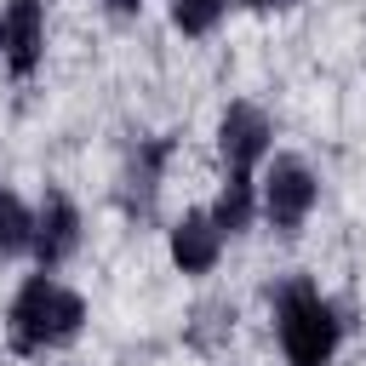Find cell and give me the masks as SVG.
I'll use <instances>...</instances> for the list:
<instances>
[{
  "label": "cell",
  "mask_w": 366,
  "mask_h": 366,
  "mask_svg": "<svg viewBox=\"0 0 366 366\" xmlns=\"http://www.w3.org/2000/svg\"><path fill=\"white\" fill-rule=\"evenodd\" d=\"M315 206H320V177H315V166H309L303 154H292V149H274V154L263 160V172H257V223L274 229L280 240H297V234L309 229Z\"/></svg>",
  "instance_id": "3957f363"
},
{
  "label": "cell",
  "mask_w": 366,
  "mask_h": 366,
  "mask_svg": "<svg viewBox=\"0 0 366 366\" xmlns=\"http://www.w3.org/2000/svg\"><path fill=\"white\" fill-rule=\"evenodd\" d=\"M234 0H166V23L183 34V40H212L223 29Z\"/></svg>",
  "instance_id": "30bf717a"
},
{
  "label": "cell",
  "mask_w": 366,
  "mask_h": 366,
  "mask_svg": "<svg viewBox=\"0 0 366 366\" xmlns=\"http://www.w3.org/2000/svg\"><path fill=\"white\" fill-rule=\"evenodd\" d=\"M212 149H217V166L234 172V177H257L263 160L274 154V114L252 97H229L217 109V126H212Z\"/></svg>",
  "instance_id": "277c9868"
},
{
  "label": "cell",
  "mask_w": 366,
  "mask_h": 366,
  "mask_svg": "<svg viewBox=\"0 0 366 366\" xmlns=\"http://www.w3.org/2000/svg\"><path fill=\"white\" fill-rule=\"evenodd\" d=\"M92 326V303L80 286H69L63 274H23L6 315H0V332H6V355L17 360H51V355H69Z\"/></svg>",
  "instance_id": "6da1fadb"
},
{
  "label": "cell",
  "mask_w": 366,
  "mask_h": 366,
  "mask_svg": "<svg viewBox=\"0 0 366 366\" xmlns=\"http://www.w3.org/2000/svg\"><path fill=\"white\" fill-rule=\"evenodd\" d=\"M269 320H274V343L286 366H337L349 320L337 309L332 292H320L315 274H286L269 292Z\"/></svg>",
  "instance_id": "7a4b0ae2"
},
{
  "label": "cell",
  "mask_w": 366,
  "mask_h": 366,
  "mask_svg": "<svg viewBox=\"0 0 366 366\" xmlns=\"http://www.w3.org/2000/svg\"><path fill=\"white\" fill-rule=\"evenodd\" d=\"M97 6H103L114 23H137V17L149 11V0H97Z\"/></svg>",
  "instance_id": "8fae6325"
},
{
  "label": "cell",
  "mask_w": 366,
  "mask_h": 366,
  "mask_svg": "<svg viewBox=\"0 0 366 366\" xmlns=\"http://www.w3.org/2000/svg\"><path fill=\"white\" fill-rule=\"evenodd\" d=\"M206 212H212V223L234 240V234H252L257 229V177H234V172H223V183H217V194L206 200Z\"/></svg>",
  "instance_id": "ba28073f"
},
{
  "label": "cell",
  "mask_w": 366,
  "mask_h": 366,
  "mask_svg": "<svg viewBox=\"0 0 366 366\" xmlns=\"http://www.w3.org/2000/svg\"><path fill=\"white\" fill-rule=\"evenodd\" d=\"M46 40H51L46 0H0V69H6L17 86L40 74Z\"/></svg>",
  "instance_id": "8992f818"
},
{
  "label": "cell",
  "mask_w": 366,
  "mask_h": 366,
  "mask_svg": "<svg viewBox=\"0 0 366 366\" xmlns=\"http://www.w3.org/2000/svg\"><path fill=\"white\" fill-rule=\"evenodd\" d=\"M234 6H246V11H257V17H280V11H292V6H303V0H234Z\"/></svg>",
  "instance_id": "7c38bea8"
},
{
  "label": "cell",
  "mask_w": 366,
  "mask_h": 366,
  "mask_svg": "<svg viewBox=\"0 0 366 366\" xmlns=\"http://www.w3.org/2000/svg\"><path fill=\"white\" fill-rule=\"evenodd\" d=\"M86 246V212L80 200L63 189V183H46L40 200H34V246H29V263L40 274H63Z\"/></svg>",
  "instance_id": "5b68a950"
},
{
  "label": "cell",
  "mask_w": 366,
  "mask_h": 366,
  "mask_svg": "<svg viewBox=\"0 0 366 366\" xmlns=\"http://www.w3.org/2000/svg\"><path fill=\"white\" fill-rule=\"evenodd\" d=\"M223 246H229V234L212 223L206 206H183V212L166 223V257H172V269H177L183 280H206V274H217Z\"/></svg>",
  "instance_id": "52a82bcc"
},
{
  "label": "cell",
  "mask_w": 366,
  "mask_h": 366,
  "mask_svg": "<svg viewBox=\"0 0 366 366\" xmlns=\"http://www.w3.org/2000/svg\"><path fill=\"white\" fill-rule=\"evenodd\" d=\"M29 246H34V206L11 183H0V263H23Z\"/></svg>",
  "instance_id": "9c48e42d"
}]
</instances>
